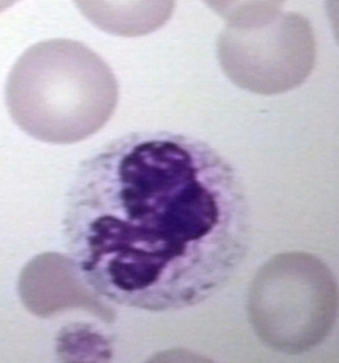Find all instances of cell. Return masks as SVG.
Here are the masks:
<instances>
[{"label": "cell", "mask_w": 339, "mask_h": 363, "mask_svg": "<svg viewBox=\"0 0 339 363\" xmlns=\"http://www.w3.org/2000/svg\"><path fill=\"white\" fill-rule=\"evenodd\" d=\"M67 236L86 284L146 311L194 306L226 281L247 244L242 187L211 147L132 135L79 177Z\"/></svg>", "instance_id": "1"}, {"label": "cell", "mask_w": 339, "mask_h": 363, "mask_svg": "<svg viewBox=\"0 0 339 363\" xmlns=\"http://www.w3.org/2000/svg\"><path fill=\"white\" fill-rule=\"evenodd\" d=\"M11 118L33 138L72 145L99 132L118 104L111 67L85 44L69 39L38 43L8 77Z\"/></svg>", "instance_id": "2"}, {"label": "cell", "mask_w": 339, "mask_h": 363, "mask_svg": "<svg viewBox=\"0 0 339 363\" xmlns=\"http://www.w3.org/2000/svg\"><path fill=\"white\" fill-rule=\"evenodd\" d=\"M247 309L252 328L266 347L284 354H302L332 333L338 315V286L318 257L284 252L257 271Z\"/></svg>", "instance_id": "3"}, {"label": "cell", "mask_w": 339, "mask_h": 363, "mask_svg": "<svg viewBox=\"0 0 339 363\" xmlns=\"http://www.w3.org/2000/svg\"><path fill=\"white\" fill-rule=\"evenodd\" d=\"M316 55L311 23L294 12L228 23L217 40L225 75L244 91L263 96L283 94L304 84Z\"/></svg>", "instance_id": "4"}, {"label": "cell", "mask_w": 339, "mask_h": 363, "mask_svg": "<svg viewBox=\"0 0 339 363\" xmlns=\"http://www.w3.org/2000/svg\"><path fill=\"white\" fill-rule=\"evenodd\" d=\"M83 279L72 259L59 252H44L31 259L22 269L18 295L28 312L42 318L63 311L81 309L112 323L116 313Z\"/></svg>", "instance_id": "5"}, {"label": "cell", "mask_w": 339, "mask_h": 363, "mask_svg": "<svg viewBox=\"0 0 339 363\" xmlns=\"http://www.w3.org/2000/svg\"><path fill=\"white\" fill-rule=\"evenodd\" d=\"M89 21L112 35H148L166 25L175 0H74Z\"/></svg>", "instance_id": "6"}, {"label": "cell", "mask_w": 339, "mask_h": 363, "mask_svg": "<svg viewBox=\"0 0 339 363\" xmlns=\"http://www.w3.org/2000/svg\"><path fill=\"white\" fill-rule=\"evenodd\" d=\"M285 0H205L226 23H241L279 12Z\"/></svg>", "instance_id": "7"}, {"label": "cell", "mask_w": 339, "mask_h": 363, "mask_svg": "<svg viewBox=\"0 0 339 363\" xmlns=\"http://www.w3.org/2000/svg\"><path fill=\"white\" fill-rule=\"evenodd\" d=\"M17 1H20V0H0V13L14 6Z\"/></svg>", "instance_id": "8"}]
</instances>
